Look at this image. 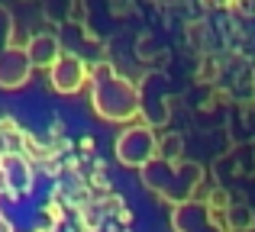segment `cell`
Segmentation results:
<instances>
[{"label": "cell", "mask_w": 255, "mask_h": 232, "mask_svg": "<svg viewBox=\"0 0 255 232\" xmlns=\"http://www.w3.org/2000/svg\"><path fill=\"white\" fill-rule=\"evenodd\" d=\"M152 142L142 136V132H126L123 139H120V158L123 161H142L145 155H149Z\"/></svg>", "instance_id": "1"}]
</instances>
